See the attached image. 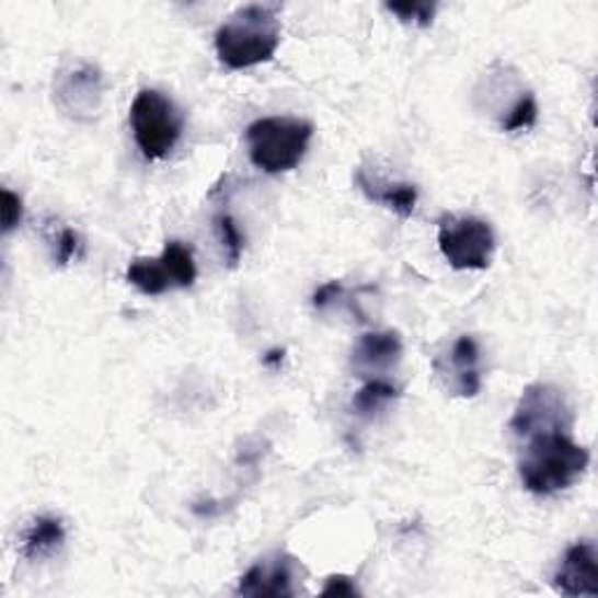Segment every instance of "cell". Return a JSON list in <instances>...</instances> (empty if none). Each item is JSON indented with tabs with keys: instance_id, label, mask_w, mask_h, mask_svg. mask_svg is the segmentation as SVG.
<instances>
[{
	"instance_id": "cell-22",
	"label": "cell",
	"mask_w": 598,
	"mask_h": 598,
	"mask_svg": "<svg viewBox=\"0 0 598 598\" xmlns=\"http://www.w3.org/2000/svg\"><path fill=\"white\" fill-rule=\"evenodd\" d=\"M321 596H358V589L354 583H350V577L332 575L327 577V585L321 591Z\"/></svg>"
},
{
	"instance_id": "cell-19",
	"label": "cell",
	"mask_w": 598,
	"mask_h": 598,
	"mask_svg": "<svg viewBox=\"0 0 598 598\" xmlns=\"http://www.w3.org/2000/svg\"><path fill=\"white\" fill-rule=\"evenodd\" d=\"M386 10L400 16V22H404V24H414V26L426 28L435 20L437 5L435 3H389L386 5Z\"/></svg>"
},
{
	"instance_id": "cell-8",
	"label": "cell",
	"mask_w": 598,
	"mask_h": 598,
	"mask_svg": "<svg viewBox=\"0 0 598 598\" xmlns=\"http://www.w3.org/2000/svg\"><path fill=\"white\" fill-rule=\"evenodd\" d=\"M437 375L445 379L447 389L453 395L474 398L482 391V372H480V346L470 334H463L453 342L445 360H435Z\"/></svg>"
},
{
	"instance_id": "cell-17",
	"label": "cell",
	"mask_w": 598,
	"mask_h": 598,
	"mask_svg": "<svg viewBox=\"0 0 598 598\" xmlns=\"http://www.w3.org/2000/svg\"><path fill=\"white\" fill-rule=\"evenodd\" d=\"M538 101L531 92H526L517 99V103L513 105V108L507 111L505 119H503V131H524V129H531L536 127L538 122Z\"/></svg>"
},
{
	"instance_id": "cell-12",
	"label": "cell",
	"mask_w": 598,
	"mask_h": 598,
	"mask_svg": "<svg viewBox=\"0 0 598 598\" xmlns=\"http://www.w3.org/2000/svg\"><path fill=\"white\" fill-rule=\"evenodd\" d=\"M356 183L369 202L383 204L400 218H410L414 214L416 202H418V192L414 185H410V183H393L391 185V183H381L377 179L372 181V179H367V173L363 169H358V173H356Z\"/></svg>"
},
{
	"instance_id": "cell-15",
	"label": "cell",
	"mask_w": 598,
	"mask_h": 598,
	"mask_svg": "<svg viewBox=\"0 0 598 598\" xmlns=\"http://www.w3.org/2000/svg\"><path fill=\"white\" fill-rule=\"evenodd\" d=\"M395 398H398V389L393 383L383 379H372L363 386V389L354 395V400H350V410H354L360 418H372Z\"/></svg>"
},
{
	"instance_id": "cell-16",
	"label": "cell",
	"mask_w": 598,
	"mask_h": 598,
	"mask_svg": "<svg viewBox=\"0 0 598 598\" xmlns=\"http://www.w3.org/2000/svg\"><path fill=\"white\" fill-rule=\"evenodd\" d=\"M162 260L166 262V267L175 280V288H189L197 280L195 255H192V251L185 243L169 241L162 253Z\"/></svg>"
},
{
	"instance_id": "cell-18",
	"label": "cell",
	"mask_w": 598,
	"mask_h": 598,
	"mask_svg": "<svg viewBox=\"0 0 598 598\" xmlns=\"http://www.w3.org/2000/svg\"><path fill=\"white\" fill-rule=\"evenodd\" d=\"M214 222H216V232H218L220 243H222L227 265L237 267L241 255H243V234L239 230V225L234 222L232 216H227V214L216 216Z\"/></svg>"
},
{
	"instance_id": "cell-2",
	"label": "cell",
	"mask_w": 598,
	"mask_h": 598,
	"mask_svg": "<svg viewBox=\"0 0 598 598\" xmlns=\"http://www.w3.org/2000/svg\"><path fill=\"white\" fill-rule=\"evenodd\" d=\"M278 10L267 3L239 8L216 33L218 59L232 70L272 61L280 45Z\"/></svg>"
},
{
	"instance_id": "cell-6",
	"label": "cell",
	"mask_w": 598,
	"mask_h": 598,
	"mask_svg": "<svg viewBox=\"0 0 598 598\" xmlns=\"http://www.w3.org/2000/svg\"><path fill=\"white\" fill-rule=\"evenodd\" d=\"M573 410L566 393L552 383H531L517 402L509 418V430L517 439H526L548 430H571Z\"/></svg>"
},
{
	"instance_id": "cell-4",
	"label": "cell",
	"mask_w": 598,
	"mask_h": 598,
	"mask_svg": "<svg viewBox=\"0 0 598 598\" xmlns=\"http://www.w3.org/2000/svg\"><path fill=\"white\" fill-rule=\"evenodd\" d=\"M129 125L138 150L143 152L146 160L157 162L169 157L181 140L185 117L166 94L140 90L131 103Z\"/></svg>"
},
{
	"instance_id": "cell-10",
	"label": "cell",
	"mask_w": 598,
	"mask_h": 598,
	"mask_svg": "<svg viewBox=\"0 0 598 598\" xmlns=\"http://www.w3.org/2000/svg\"><path fill=\"white\" fill-rule=\"evenodd\" d=\"M57 96L61 108L70 117H92L99 111L101 103V73L99 68L84 64L76 70H70L68 76L61 78L57 87Z\"/></svg>"
},
{
	"instance_id": "cell-14",
	"label": "cell",
	"mask_w": 598,
	"mask_h": 598,
	"mask_svg": "<svg viewBox=\"0 0 598 598\" xmlns=\"http://www.w3.org/2000/svg\"><path fill=\"white\" fill-rule=\"evenodd\" d=\"M127 280L138 288L143 295L157 297L164 295L166 290L175 288V280L166 267V262L160 260H148V257H138L134 260L129 269H127Z\"/></svg>"
},
{
	"instance_id": "cell-24",
	"label": "cell",
	"mask_w": 598,
	"mask_h": 598,
	"mask_svg": "<svg viewBox=\"0 0 598 598\" xmlns=\"http://www.w3.org/2000/svg\"><path fill=\"white\" fill-rule=\"evenodd\" d=\"M278 360H284V350H272V354L265 358V365H272Z\"/></svg>"
},
{
	"instance_id": "cell-9",
	"label": "cell",
	"mask_w": 598,
	"mask_h": 598,
	"mask_svg": "<svg viewBox=\"0 0 598 598\" xmlns=\"http://www.w3.org/2000/svg\"><path fill=\"white\" fill-rule=\"evenodd\" d=\"M297 564L292 556L280 554L276 559L257 561V564L241 577L239 596H295Z\"/></svg>"
},
{
	"instance_id": "cell-5",
	"label": "cell",
	"mask_w": 598,
	"mask_h": 598,
	"mask_svg": "<svg viewBox=\"0 0 598 598\" xmlns=\"http://www.w3.org/2000/svg\"><path fill=\"white\" fill-rule=\"evenodd\" d=\"M437 245L456 272H480L494 260L496 234L482 218L445 216L439 220Z\"/></svg>"
},
{
	"instance_id": "cell-1",
	"label": "cell",
	"mask_w": 598,
	"mask_h": 598,
	"mask_svg": "<svg viewBox=\"0 0 598 598\" xmlns=\"http://www.w3.org/2000/svg\"><path fill=\"white\" fill-rule=\"evenodd\" d=\"M519 478L536 496H554L571 488L589 468V451L571 430H548L524 439Z\"/></svg>"
},
{
	"instance_id": "cell-13",
	"label": "cell",
	"mask_w": 598,
	"mask_h": 598,
	"mask_svg": "<svg viewBox=\"0 0 598 598\" xmlns=\"http://www.w3.org/2000/svg\"><path fill=\"white\" fill-rule=\"evenodd\" d=\"M66 540L64 521L57 517H38L24 533L22 554L26 559H43L55 554Z\"/></svg>"
},
{
	"instance_id": "cell-20",
	"label": "cell",
	"mask_w": 598,
	"mask_h": 598,
	"mask_svg": "<svg viewBox=\"0 0 598 598\" xmlns=\"http://www.w3.org/2000/svg\"><path fill=\"white\" fill-rule=\"evenodd\" d=\"M24 204L20 195H14L12 189L3 187V234H10L16 225L22 222Z\"/></svg>"
},
{
	"instance_id": "cell-23",
	"label": "cell",
	"mask_w": 598,
	"mask_h": 598,
	"mask_svg": "<svg viewBox=\"0 0 598 598\" xmlns=\"http://www.w3.org/2000/svg\"><path fill=\"white\" fill-rule=\"evenodd\" d=\"M342 292H344V288H342L340 280H330V284H325V286H321L319 290H315V295H313V307L319 309V311H323V309H327V307L334 302V299H337Z\"/></svg>"
},
{
	"instance_id": "cell-7",
	"label": "cell",
	"mask_w": 598,
	"mask_h": 598,
	"mask_svg": "<svg viewBox=\"0 0 598 598\" xmlns=\"http://www.w3.org/2000/svg\"><path fill=\"white\" fill-rule=\"evenodd\" d=\"M552 585L564 596H598V552L589 540L575 542L552 577Z\"/></svg>"
},
{
	"instance_id": "cell-11",
	"label": "cell",
	"mask_w": 598,
	"mask_h": 598,
	"mask_svg": "<svg viewBox=\"0 0 598 598\" xmlns=\"http://www.w3.org/2000/svg\"><path fill=\"white\" fill-rule=\"evenodd\" d=\"M402 358V340L393 330L367 332L354 348V367L360 372H379L389 369Z\"/></svg>"
},
{
	"instance_id": "cell-3",
	"label": "cell",
	"mask_w": 598,
	"mask_h": 598,
	"mask_svg": "<svg viewBox=\"0 0 598 598\" xmlns=\"http://www.w3.org/2000/svg\"><path fill=\"white\" fill-rule=\"evenodd\" d=\"M313 138V125L299 117H262L245 129L251 162L265 173H288L299 166Z\"/></svg>"
},
{
	"instance_id": "cell-21",
	"label": "cell",
	"mask_w": 598,
	"mask_h": 598,
	"mask_svg": "<svg viewBox=\"0 0 598 598\" xmlns=\"http://www.w3.org/2000/svg\"><path fill=\"white\" fill-rule=\"evenodd\" d=\"M78 249H80L78 234L70 230V227H66V230H61V234L57 239V262L59 265H68V262L78 255Z\"/></svg>"
}]
</instances>
